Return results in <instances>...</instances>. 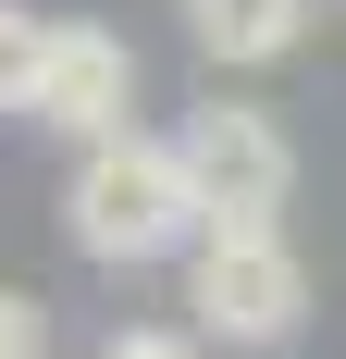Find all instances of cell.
<instances>
[{
  "instance_id": "obj_7",
  "label": "cell",
  "mask_w": 346,
  "mask_h": 359,
  "mask_svg": "<svg viewBox=\"0 0 346 359\" xmlns=\"http://www.w3.org/2000/svg\"><path fill=\"white\" fill-rule=\"evenodd\" d=\"M0 359H50V310L25 285H0Z\"/></svg>"
},
{
  "instance_id": "obj_8",
  "label": "cell",
  "mask_w": 346,
  "mask_h": 359,
  "mask_svg": "<svg viewBox=\"0 0 346 359\" xmlns=\"http://www.w3.org/2000/svg\"><path fill=\"white\" fill-rule=\"evenodd\" d=\"M99 359H198V334H173V323H137V334H111Z\"/></svg>"
},
{
  "instance_id": "obj_3",
  "label": "cell",
  "mask_w": 346,
  "mask_h": 359,
  "mask_svg": "<svg viewBox=\"0 0 346 359\" xmlns=\"http://www.w3.org/2000/svg\"><path fill=\"white\" fill-rule=\"evenodd\" d=\"M173 149H186L210 223H284V198H297V149H284V124H272L260 100H223V87H210V100L173 124Z\"/></svg>"
},
{
  "instance_id": "obj_6",
  "label": "cell",
  "mask_w": 346,
  "mask_h": 359,
  "mask_svg": "<svg viewBox=\"0 0 346 359\" xmlns=\"http://www.w3.org/2000/svg\"><path fill=\"white\" fill-rule=\"evenodd\" d=\"M37 50H50V25H37L25 0H0V111H25V87H37Z\"/></svg>"
},
{
  "instance_id": "obj_2",
  "label": "cell",
  "mask_w": 346,
  "mask_h": 359,
  "mask_svg": "<svg viewBox=\"0 0 346 359\" xmlns=\"http://www.w3.org/2000/svg\"><path fill=\"white\" fill-rule=\"evenodd\" d=\"M186 310L198 334L223 347H284V334L310 323V260L284 248V223H198V248H186Z\"/></svg>"
},
{
  "instance_id": "obj_4",
  "label": "cell",
  "mask_w": 346,
  "mask_h": 359,
  "mask_svg": "<svg viewBox=\"0 0 346 359\" xmlns=\"http://www.w3.org/2000/svg\"><path fill=\"white\" fill-rule=\"evenodd\" d=\"M124 111H137V50H124L111 25H50L37 87H25V124L99 149V137H124Z\"/></svg>"
},
{
  "instance_id": "obj_5",
  "label": "cell",
  "mask_w": 346,
  "mask_h": 359,
  "mask_svg": "<svg viewBox=\"0 0 346 359\" xmlns=\"http://www.w3.org/2000/svg\"><path fill=\"white\" fill-rule=\"evenodd\" d=\"M186 37L210 74H260L310 37V0H186Z\"/></svg>"
},
{
  "instance_id": "obj_1",
  "label": "cell",
  "mask_w": 346,
  "mask_h": 359,
  "mask_svg": "<svg viewBox=\"0 0 346 359\" xmlns=\"http://www.w3.org/2000/svg\"><path fill=\"white\" fill-rule=\"evenodd\" d=\"M198 174H186V149L173 137H99L74 149V186H62V236L87 260H111V273H148V260H186L198 248Z\"/></svg>"
}]
</instances>
